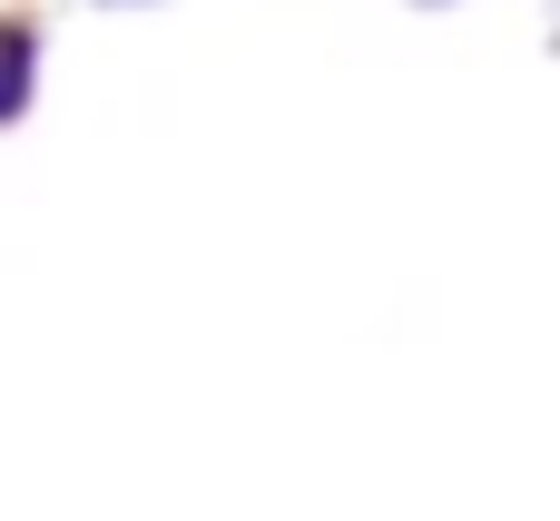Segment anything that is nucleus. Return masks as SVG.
Instances as JSON below:
<instances>
[{"label":"nucleus","instance_id":"f257e3e1","mask_svg":"<svg viewBox=\"0 0 560 521\" xmlns=\"http://www.w3.org/2000/svg\"><path fill=\"white\" fill-rule=\"evenodd\" d=\"M20 99H30V39L10 30L0 39V118H20Z\"/></svg>","mask_w":560,"mask_h":521}]
</instances>
